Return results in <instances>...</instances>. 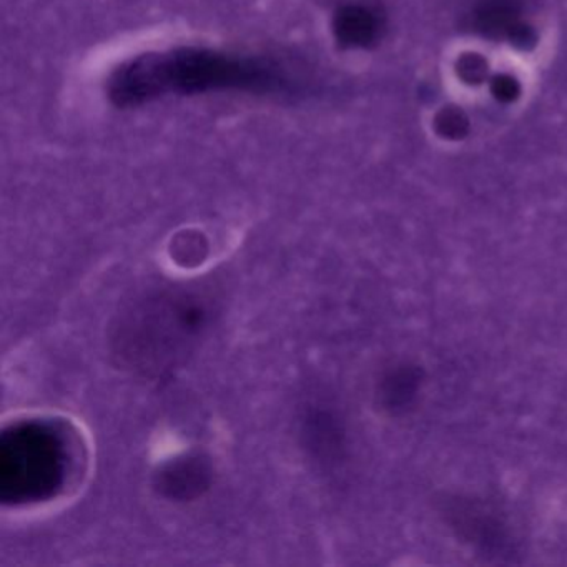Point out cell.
Segmentation results:
<instances>
[{
  "instance_id": "6da1fadb",
  "label": "cell",
  "mask_w": 567,
  "mask_h": 567,
  "mask_svg": "<svg viewBox=\"0 0 567 567\" xmlns=\"http://www.w3.org/2000/svg\"><path fill=\"white\" fill-rule=\"evenodd\" d=\"M105 89L115 107L137 109L168 95L240 92L301 97L310 92L311 82L303 68L275 55L175 48L127 59L111 72Z\"/></svg>"
},
{
  "instance_id": "7a4b0ae2",
  "label": "cell",
  "mask_w": 567,
  "mask_h": 567,
  "mask_svg": "<svg viewBox=\"0 0 567 567\" xmlns=\"http://www.w3.org/2000/svg\"><path fill=\"white\" fill-rule=\"evenodd\" d=\"M210 320L204 298L187 291L164 293L135 305L115 328V353L122 363L155 377L177 367Z\"/></svg>"
},
{
  "instance_id": "3957f363",
  "label": "cell",
  "mask_w": 567,
  "mask_h": 567,
  "mask_svg": "<svg viewBox=\"0 0 567 567\" xmlns=\"http://www.w3.org/2000/svg\"><path fill=\"white\" fill-rule=\"evenodd\" d=\"M72 470L71 441L52 421L25 420L0 440V497L11 506L54 499Z\"/></svg>"
},
{
  "instance_id": "277c9868",
  "label": "cell",
  "mask_w": 567,
  "mask_h": 567,
  "mask_svg": "<svg viewBox=\"0 0 567 567\" xmlns=\"http://www.w3.org/2000/svg\"><path fill=\"white\" fill-rule=\"evenodd\" d=\"M210 484V467L202 457L187 456L168 463L157 476V487L171 499L190 501Z\"/></svg>"
},
{
  "instance_id": "5b68a950",
  "label": "cell",
  "mask_w": 567,
  "mask_h": 567,
  "mask_svg": "<svg viewBox=\"0 0 567 567\" xmlns=\"http://www.w3.org/2000/svg\"><path fill=\"white\" fill-rule=\"evenodd\" d=\"M333 32L344 48H364L377 38L378 19L361 6H343L334 14Z\"/></svg>"
},
{
  "instance_id": "8992f818",
  "label": "cell",
  "mask_w": 567,
  "mask_h": 567,
  "mask_svg": "<svg viewBox=\"0 0 567 567\" xmlns=\"http://www.w3.org/2000/svg\"><path fill=\"white\" fill-rule=\"evenodd\" d=\"M420 377L416 371L413 370H400L396 373L390 374L384 380L383 396L384 403L390 410L393 408H404L414 394H416L417 386H420Z\"/></svg>"
}]
</instances>
